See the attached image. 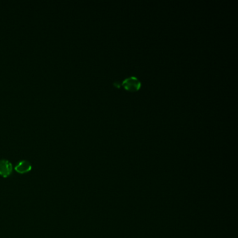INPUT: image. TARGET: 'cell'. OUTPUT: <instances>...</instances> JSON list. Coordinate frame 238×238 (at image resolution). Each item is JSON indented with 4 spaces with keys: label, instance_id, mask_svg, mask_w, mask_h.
<instances>
[{
    "label": "cell",
    "instance_id": "obj_3",
    "mask_svg": "<svg viewBox=\"0 0 238 238\" xmlns=\"http://www.w3.org/2000/svg\"><path fill=\"white\" fill-rule=\"evenodd\" d=\"M32 165L30 161L27 160H21L15 164L14 169L19 174H26L32 170Z\"/></svg>",
    "mask_w": 238,
    "mask_h": 238
},
{
    "label": "cell",
    "instance_id": "obj_1",
    "mask_svg": "<svg viewBox=\"0 0 238 238\" xmlns=\"http://www.w3.org/2000/svg\"><path fill=\"white\" fill-rule=\"evenodd\" d=\"M142 81L138 76L131 75L123 80H118L113 82V85L116 88H123L126 91L130 92H138L142 87Z\"/></svg>",
    "mask_w": 238,
    "mask_h": 238
},
{
    "label": "cell",
    "instance_id": "obj_2",
    "mask_svg": "<svg viewBox=\"0 0 238 238\" xmlns=\"http://www.w3.org/2000/svg\"><path fill=\"white\" fill-rule=\"evenodd\" d=\"M14 167L13 164L7 159L0 160V176L6 178L12 174Z\"/></svg>",
    "mask_w": 238,
    "mask_h": 238
}]
</instances>
